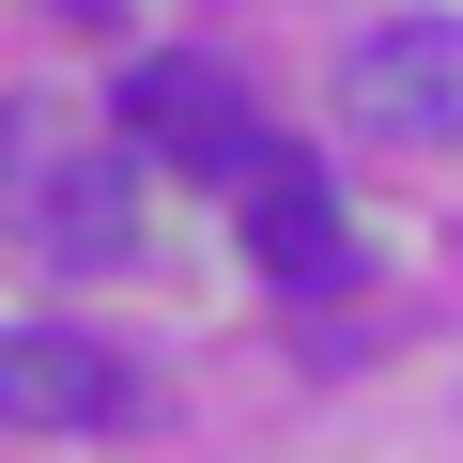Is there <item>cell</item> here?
<instances>
[{
  "instance_id": "cell-1",
  "label": "cell",
  "mask_w": 463,
  "mask_h": 463,
  "mask_svg": "<svg viewBox=\"0 0 463 463\" xmlns=\"http://www.w3.org/2000/svg\"><path fill=\"white\" fill-rule=\"evenodd\" d=\"M124 139L139 155H170V170H201V185H232V201H248L263 170H279V139H263V109H248V78H232V62H124Z\"/></svg>"
},
{
  "instance_id": "cell-5",
  "label": "cell",
  "mask_w": 463,
  "mask_h": 463,
  "mask_svg": "<svg viewBox=\"0 0 463 463\" xmlns=\"http://www.w3.org/2000/svg\"><path fill=\"white\" fill-rule=\"evenodd\" d=\"M232 216H248V263H263V279H340V185H325L309 155H279Z\"/></svg>"
},
{
  "instance_id": "cell-6",
  "label": "cell",
  "mask_w": 463,
  "mask_h": 463,
  "mask_svg": "<svg viewBox=\"0 0 463 463\" xmlns=\"http://www.w3.org/2000/svg\"><path fill=\"white\" fill-rule=\"evenodd\" d=\"M47 16H62V32H124V0H47Z\"/></svg>"
},
{
  "instance_id": "cell-4",
  "label": "cell",
  "mask_w": 463,
  "mask_h": 463,
  "mask_svg": "<svg viewBox=\"0 0 463 463\" xmlns=\"http://www.w3.org/2000/svg\"><path fill=\"white\" fill-rule=\"evenodd\" d=\"M0 417H16V432H124L139 417V371L109 340H78V325H16V340H0Z\"/></svg>"
},
{
  "instance_id": "cell-2",
  "label": "cell",
  "mask_w": 463,
  "mask_h": 463,
  "mask_svg": "<svg viewBox=\"0 0 463 463\" xmlns=\"http://www.w3.org/2000/svg\"><path fill=\"white\" fill-rule=\"evenodd\" d=\"M16 216H32V248H47L62 279L139 263V170H124V139H109V155H32V170H16Z\"/></svg>"
},
{
  "instance_id": "cell-3",
  "label": "cell",
  "mask_w": 463,
  "mask_h": 463,
  "mask_svg": "<svg viewBox=\"0 0 463 463\" xmlns=\"http://www.w3.org/2000/svg\"><path fill=\"white\" fill-rule=\"evenodd\" d=\"M355 124L448 155V139H463V16H386V32L355 47Z\"/></svg>"
}]
</instances>
